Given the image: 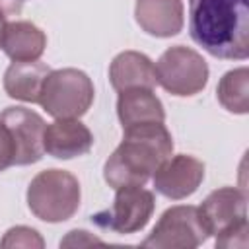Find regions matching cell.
I'll return each instance as SVG.
<instances>
[{
    "label": "cell",
    "mask_w": 249,
    "mask_h": 249,
    "mask_svg": "<svg viewBox=\"0 0 249 249\" xmlns=\"http://www.w3.org/2000/svg\"><path fill=\"white\" fill-rule=\"evenodd\" d=\"M156 208L152 191L142 189V185L117 189L111 208L91 216V222L103 230L117 233H136L146 228Z\"/></svg>",
    "instance_id": "cell-8"
},
{
    "label": "cell",
    "mask_w": 249,
    "mask_h": 249,
    "mask_svg": "<svg viewBox=\"0 0 249 249\" xmlns=\"http://www.w3.org/2000/svg\"><path fill=\"white\" fill-rule=\"evenodd\" d=\"M117 115L123 128L144 124V123H163L165 111L160 97L150 88H130L119 91Z\"/></svg>",
    "instance_id": "cell-15"
},
{
    "label": "cell",
    "mask_w": 249,
    "mask_h": 249,
    "mask_svg": "<svg viewBox=\"0 0 249 249\" xmlns=\"http://www.w3.org/2000/svg\"><path fill=\"white\" fill-rule=\"evenodd\" d=\"M210 235L206 233L198 208L191 204H179L167 208L152 233L142 241V247L154 249H195L202 245Z\"/></svg>",
    "instance_id": "cell-7"
},
{
    "label": "cell",
    "mask_w": 249,
    "mask_h": 249,
    "mask_svg": "<svg viewBox=\"0 0 249 249\" xmlns=\"http://www.w3.org/2000/svg\"><path fill=\"white\" fill-rule=\"evenodd\" d=\"M0 247L2 249H8V247H45V241L43 237L37 233V230L33 228H27V226H16V228H10L6 231V235L0 239Z\"/></svg>",
    "instance_id": "cell-18"
},
{
    "label": "cell",
    "mask_w": 249,
    "mask_h": 249,
    "mask_svg": "<svg viewBox=\"0 0 249 249\" xmlns=\"http://www.w3.org/2000/svg\"><path fill=\"white\" fill-rule=\"evenodd\" d=\"M80 183L64 169L39 171L27 187V206L43 222L58 224L72 218L80 206Z\"/></svg>",
    "instance_id": "cell-4"
},
{
    "label": "cell",
    "mask_w": 249,
    "mask_h": 249,
    "mask_svg": "<svg viewBox=\"0 0 249 249\" xmlns=\"http://www.w3.org/2000/svg\"><path fill=\"white\" fill-rule=\"evenodd\" d=\"M49 72L51 68L41 60H14L4 72V91L12 99L39 103Z\"/></svg>",
    "instance_id": "cell-14"
},
{
    "label": "cell",
    "mask_w": 249,
    "mask_h": 249,
    "mask_svg": "<svg viewBox=\"0 0 249 249\" xmlns=\"http://www.w3.org/2000/svg\"><path fill=\"white\" fill-rule=\"evenodd\" d=\"M93 84L78 68L51 70L45 78L39 103L54 119H80L93 103Z\"/></svg>",
    "instance_id": "cell-5"
},
{
    "label": "cell",
    "mask_w": 249,
    "mask_h": 249,
    "mask_svg": "<svg viewBox=\"0 0 249 249\" xmlns=\"http://www.w3.org/2000/svg\"><path fill=\"white\" fill-rule=\"evenodd\" d=\"M4 27H6V16L0 12V49H2V35H4Z\"/></svg>",
    "instance_id": "cell-22"
},
{
    "label": "cell",
    "mask_w": 249,
    "mask_h": 249,
    "mask_svg": "<svg viewBox=\"0 0 249 249\" xmlns=\"http://www.w3.org/2000/svg\"><path fill=\"white\" fill-rule=\"evenodd\" d=\"M123 130V142L103 167V177L115 191L132 185L144 187L173 152V138L163 123H144Z\"/></svg>",
    "instance_id": "cell-2"
},
{
    "label": "cell",
    "mask_w": 249,
    "mask_h": 249,
    "mask_svg": "<svg viewBox=\"0 0 249 249\" xmlns=\"http://www.w3.org/2000/svg\"><path fill=\"white\" fill-rule=\"evenodd\" d=\"M109 80L117 91H124L130 88L154 89V86L158 84L154 62L138 51L119 53L109 66Z\"/></svg>",
    "instance_id": "cell-13"
},
{
    "label": "cell",
    "mask_w": 249,
    "mask_h": 249,
    "mask_svg": "<svg viewBox=\"0 0 249 249\" xmlns=\"http://www.w3.org/2000/svg\"><path fill=\"white\" fill-rule=\"evenodd\" d=\"M76 245L78 247H82V245H103V241L97 239V237H93V235H89L84 230H74V231H70L60 241V247H76Z\"/></svg>",
    "instance_id": "cell-20"
},
{
    "label": "cell",
    "mask_w": 249,
    "mask_h": 249,
    "mask_svg": "<svg viewBox=\"0 0 249 249\" xmlns=\"http://www.w3.org/2000/svg\"><path fill=\"white\" fill-rule=\"evenodd\" d=\"M158 84L171 95L189 97L204 89L208 82V64L195 49L169 47L156 64Z\"/></svg>",
    "instance_id": "cell-6"
},
{
    "label": "cell",
    "mask_w": 249,
    "mask_h": 249,
    "mask_svg": "<svg viewBox=\"0 0 249 249\" xmlns=\"http://www.w3.org/2000/svg\"><path fill=\"white\" fill-rule=\"evenodd\" d=\"M191 39L224 60L249 56L247 0H189Z\"/></svg>",
    "instance_id": "cell-1"
},
{
    "label": "cell",
    "mask_w": 249,
    "mask_h": 249,
    "mask_svg": "<svg viewBox=\"0 0 249 249\" xmlns=\"http://www.w3.org/2000/svg\"><path fill=\"white\" fill-rule=\"evenodd\" d=\"M204 179V163L193 156L179 154L169 156L156 171H154V187L160 195L181 200L191 196Z\"/></svg>",
    "instance_id": "cell-10"
},
{
    "label": "cell",
    "mask_w": 249,
    "mask_h": 249,
    "mask_svg": "<svg viewBox=\"0 0 249 249\" xmlns=\"http://www.w3.org/2000/svg\"><path fill=\"white\" fill-rule=\"evenodd\" d=\"M93 146L91 130L78 119H56L45 126L43 148L56 160H72L84 156Z\"/></svg>",
    "instance_id": "cell-11"
},
{
    "label": "cell",
    "mask_w": 249,
    "mask_h": 249,
    "mask_svg": "<svg viewBox=\"0 0 249 249\" xmlns=\"http://www.w3.org/2000/svg\"><path fill=\"white\" fill-rule=\"evenodd\" d=\"M0 121L10 130L16 146L14 165L37 163L45 154L43 134L47 124L43 117L25 107H6L0 113Z\"/></svg>",
    "instance_id": "cell-9"
},
{
    "label": "cell",
    "mask_w": 249,
    "mask_h": 249,
    "mask_svg": "<svg viewBox=\"0 0 249 249\" xmlns=\"http://www.w3.org/2000/svg\"><path fill=\"white\" fill-rule=\"evenodd\" d=\"M14 158H16V146L12 134L6 128V124L0 121V171L14 165Z\"/></svg>",
    "instance_id": "cell-19"
},
{
    "label": "cell",
    "mask_w": 249,
    "mask_h": 249,
    "mask_svg": "<svg viewBox=\"0 0 249 249\" xmlns=\"http://www.w3.org/2000/svg\"><path fill=\"white\" fill-rule=\"evenodd\" d=\"M23 0H0V12L8 18V16H18L21 12Z\"/></svg>",
    "instance_id": "cell-21"
},
{
    "label": "cell",
    "mask_w": 249,
    "mask_h": 249,
    "mask_svg": "<svg viewBox=\"0 0 249 249\" xmlns=\"http://www.w3.org/2000/svg\"><path fill=\"white\" fill-rule=\"evenodd\" d=\"M198 218L208 235H216V247L247 245V196L237 187L212 191L198 206Z\"/></svg>",
    "instance_id": "cell-3"
},
{
    "label": "cell",
    "mask_w": 249,
    "mask_h": 249,
    "mask_svg": "<svg viewBox=\"0 0 249 249\" xmlns=\"http://www.w3.org/2000/svg\"><path fill=\"white\" fill-rule=\"evenodd\" d=\"M216 95L224 109L245 115L249 111V70L241 66L226 72L218 82Z\"/></svg>",
    "instance_id": "cell-17"
},
{
    "label": "cell",
    "mask_w": 249,
    "mask_h": 249,
    "mask_svg": "<svg viewBox=\"0 0 249 249\" xmlns=\"http://www.w3.org/2000/svg\"><path fill=\"white\" fill-rule=\"evenodd\" d=\"M47 47V35L31 21H10L4 27L2 51L12 60H39Z\"/></svg>",
    "instance_id": "cell-16"
},
{
    "label": "cell",
    "mask_w": 249,
    "mask_h": 249,
    "mask_svg": "<svg viewBox=\"0 0 249 249\" xmlns=\"http://www.w3.org/2000/svg\"><path fill=\"white\" fill-rule=\"evenodd\" d=\"M134 18L142 31L154 37H171L183 29L181 0H136Z\"/></svg>",
    "instance_id": "cell-12"
}]
</instances>
